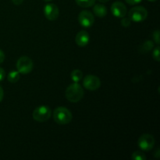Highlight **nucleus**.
I'll return each mask as SVG.
<instances>
[{
  "label": "nucleus",
  "mask_w": 160,
  "mask_h": 160,
  "mask_svg": "<svg viewBox=\"0 0 160 160\" xmlns=\"http://www.w3.org/2000/svg\"><path fill=\"white\" fill-rule=\"evenodd\" d=\"M84 95V89L78 83H73L66 89V98L70 102H78L82 99Z\"/></svg>",
  "instance_id": "obj_1"
},
{
  "label": "nucleus",
  "mask_w": 160,
  "mask_h": 160,
  "mask_svg": "<svg viewBox=\"0 0 160 160\" xmlns=\"http://www.w3.org/2000/svg\"><path fill=\"white\" fill-rule=\"evenodd\" d=\"M72 119L73 115L71 112L66 107H57L53 112V120L57 124H68L71 122Z\"/></svg>",
  "instance_id": "obj_2"
},
{
  "label": "nucleus",
  "mask_w": 160,
  "mask_h": 160,
  "mask_svg": "<svg viewBox=\"0 0 160 160\" xmlns=\"http://www.w3.org/2000/svg\"><path fill=\"white\" fill-rule=\"evenodd\" d=\"M128 17L131 21H134L135 23H140V22L146 20V18L148 17V11L143 6H134L129 10Z\"/></svg>",
  "instance_id": "obj_3"
},
{
  "label": "nucleus",
  "mask_w": 160,
  "mask_h": 160,
  "mask_svg": "<svg viewBox=\"0 0 160 160\" xmlns=\"http://www.w3.org/2000/svg\"><path fill=\"white\" fill-rule=\"evenodd\" d=\"M52 116V110L48 106H40L36 108L32 114L33 119L38 123H44L49 120Z\"/></svg>",
  "instance_id": "obj_4"
},
{
  "label": "nucleus",
  "mask_w": 160,
  "mask_h": 160,
  "mask_svg": "<svg viewBox=\"0 0 160 160\" xmlns=\"http://www.w3.org/2000/svg\"><path fill=\"white\" fill-rule=\"evenodd\" d=\"M34 67V62L31 58L28 56H21L17 62V71L22 74H28Z\"/></svg>",
  "instance_id": "obj_5"
},
{
  "label": "nucleus",
  "mask_w": 160,
  "mask_h": 160,
  "mask_svg": "<svg viewBox=\"0 0 160 160\" xmlns=\"http://www.w3.org/2000/svg\"><path fill=\"white\" fill-rule=\"evenodd\" d=\"M155 142L156 140L152 134H144L138 138V145L139 148L143 151H150L154 147Z\"/></svg>",
  "instance_id": "obj_6"
},
{
  "label": "nucleus",
  "mask_w": 160,
  "mask_h": 160,
  "mask_svg": "<svg viewBox=\"0 0 160 160\" xmlns=\"http://www.w3.org/2000/svg\"><path fill=\"white\" fill-rule=\"evenodd\" d=\"M83 86L87 90L96 91L101 86V81L98 77L95 75H87L83 80Z\"/></svg>",
  "instance_id": "obj_7"
},
{
  "label": "nucleus",
  "mask_w": 160,
  "mask_h": 160,
  "mask_svg": "<svg viewBox=\"0 0 160 160\" xmlns=\"http://www.w3.org/2000/svg\"><path fill=\"white\" fill-rule=\"evenodd\" d=\"M78 22L83 28H88L94 24L95 17L90 11L83 10L78 15Z\"/></svg>",
  "instance_id": "obj_8"
},
{
  "label": "nucleus",
  "mask_w": 160,
  "mask_h": 160,
  "mask_svg": "<svg viewBox=\"0 0 160 160\" xmlns=\"http://www.w3.org/2000/svg\"><path fill=\"white\" fill-rule=\"evenodd\" d=\"M44 14L47 20H51V21L56 20L59 17V8L53 3H48L44 7Z\"/></svg>",
  "instance_id": "obj_9"
},
{
  "label": "nucleus",
  "mask_w": 160,
  "mask_h": 160,
  "mask_svg": "<svg viewBox=\"0 0 160 160\" xmlns=\"http://www.w3.org/2000/svg\"><path fill=\"white\" fill-rule=\"evenodd\" d=\"M111 12L114 17L117 18H122L125 17L128 12L126 6L121 2H115L111 6Z\"/></svg>",
  "instance_id": "obj_10"
},
{
  "label": "nucleus",
  "mask_w": 160,
  "mask_h": 160,
  "mask_svg": "<svg viewBox=\"0 0 160 160\" xmlns=\"http://www.w3.org/2000/svg\"><path fill=\"white\" fill-rule=\"evenodd\" d=\"M76 44L80 47H85L90 42V36L86 31H81L77 34L75 38Z\"/></svg>",
  "instance_id": "obj_11"
},
{
  "label": "nucleus",
  "mask_w": 160,
  "mask_h": 160,
  "mask_svg": "<svg viewBox=\"0 0 160 160\" xmlns=\"http://www.w3.org/2000/svg\"><path fill=\"white\" fill-rule=\"evenodd\" d=\"M93 12L96 17L103 18L107 15V9L102 4H96L93 7Z\"/></svg>",
  "instance_id": "obj_12"
},
{
  "label": "nucleus",
  "mask_w": 160,
  "mask_h": 160,
  "mask_svg": "<svg viewBox=\"0 0 160 160\" xmlns=\"http://www.w3.org/2000/svg\"><path fill=\"white\" fill-rule=\"evenodd\" d=\"M71 80L74 83H78L83 78V73L80 70H74L71 72L70 74Z\"/></svg>",
  "instance_id": "obj_13"
},
{
  "label": "nucleus",
  "mask_w": 160,
  "mask_h": 160,
  "mask_svg": "<svg viewBox=\"0 0 160 160\" xmlns=\"http://www.w3.org/2000/svg\"><path fill=\"white\" fill-rule=\"evenodd\" d=\"M20 73H19L18 71L12 70V71L9 72V74H8V77H7V79L9 82L14 84V83H17V81L20 80Z\"/></svg>",
  "instance_id": "obj_14"
},
{
  "label": "nucleus",
  "mask_w": 160,
  "mask_h": 160,
  "mask_svg": "<svg viewBox=\"0 0 160 160\" xmlns=\"http://www.w3.org/2000/svg\"><path fill=\"white\" fill-rule=\"evenodd\" d=\"M152 48H154V42L150 40L145 41L141 46V52L142 53H145L152 49Z\"/></svg>",
  "instance_id": "obj_15"
},
{
  "label": "nucleus",
  "mask_w": 160,
  "mask_h": 160,
  "mask_svg": "<svg viewBox=\"0 0 160 160\" xmlns=\"http://www.w3.org/2000/svg\"><path fill=\"white\" fill-rule=\"evenodd\" d=\"M77 4L82 8H88L94 6L95 0H75Z\"/></svg>",
  "instance_id": "obj_16"
},
{
  "label": "nucleus",
  "mask_w": 160,
  "mask_h": 160,
  "mask_svg": "<svg viewBox=\"0 0 160 160\" xmlns=\"http://www.w3.org/2000/svg\"><path fill=\"white\" fill-rule=\"evenodd\" d=\"M133 160H146V156L142 152L136 151L133 152L132 156H131Z\"/></svg>",
  "instance_id": "obj_17"
},
{
  "label": "nucleus",
  "mask_w": 160,
  "mask_h": 160,
  "mask_svg": "<svg viewBox=\"0 0 160 160\" xmlns=\"http://www.w3.org/2000/svg\"><path fill=\"white\" fill-rule=\"evenodd\" d=\"M152 57L153 59H154L156 61H157V62H159L160 61V52H159V45H157V46L154 48V50H153Z\"/></svg>",
  "instance_id": "obj_18"
},
{
  "label": "nucleus",
  "mask_w": 160,
  "mask_h": 160,
  "mask_svg": "<svg viewBox=\"0 0 160 160\" xmlns=\"http://www.w3.org/2000/svg\"><path fill=\"white\" fill-rule=\"evenodd\" d=\"M131 20H130L129 17H122L121 25L124 28H128L129 26H131Z\"/></svg>",
  "instance_id": "obj_19"
},
{
  "label": "nucleus",
  "mask_w": 160,
  "mask_h": 160,
  "mask_svg": "<svg viewBox=\"0 0 160 160\" xmlns=\"http://www.w3.org/2000/svg\"><path fill=\"white\" fill-rule=\"evenodd\" d=\"M153 39H154V42L157 44L158 45H159L160 43V33L159 30H156L153 32Z\"/></svg>",
  "instance_id": "obj_20"
},
{
  "label": "nucleus",
  "mask_w": 160,
  "mask_h": 160,
  "mask_svg": "<svg viewBox=\"0 0 160 160\" xmlns=\"http://www.w3.org/2000/svg\"><path fill=\"white\" fill-rule=\"evenodd\" d=\"M125 1H126V2L128 3V4L131 5V6H134V5L140 3L142 0H125Z\"/></svg>",
  "instance_id": "obj_21"
},
{
  "label": "nucleus",
  "mask_w": 160,
  "mask_h": 160,
  "mask_svg": "<svg viewBox=\"0 0 160 160\" xmlns=\"http://www.w3.org/2000/svg\"><path fill=\"white\" fill-rule=\"evenodd\" d=\"M5 76H6V72H5L4 69L0 67V81H2L4 80Z\"/></svg>",
  "instance_id": "obj_22"
},
{
  "label": "nucleus",
  "mask_w": 160,
  "mask_h": 160,
  "mask_svg": "<svg viewBox=\"0 0 160 160\" xmlns=\"http://www.w3.org/2000/svg\"><path fill=\"white\" fill-rule=\"evenodd\" d=\"M5 58H6V56H5L4 52H3L2 50L0 49V64L2 63V62H4Z\"/></svg>",
  "instance_id": "obj_23"
},
{
  "label": "nucleus",
  "mask_w": 160,
  "mask_h": 160,
  "mask_svg": "<svg viewBox=\"0 0 160 160\" xmlns=\"http://www.w3.org/2000/svg\"><path fill=\"white\" fill-rule=\"evenodd\" d=\"M12 2L16 6H20V5H21L23 3V0H12Z\"/></svg>",
  "instance_id": "obj_24"
},
{
  "label": "nucleus",
  "mask_w": 160,
  "mask_h": 160,
  "mask_svg": "<svg viewBox=\"0 0 160 160\" xmlns=\"http://www.w3.org/2000/svg\"><path fill=\"white\" fill-rule=\"evenodd\" d=\"M154 157H156V159H159V157H160V150H159V148H156V152H155Z\"/></svg>",
  "instance_id": "obj_25"
},
{
  "label": "nucleus",
  "mask_w": 160,
  "mask_h": 160,
  "mask_svg": "<svg viewBox=\"0 0 160 160\" xmlns=\"http://www.w3.org/2000/svg\"><path fill=\"white\" fill-rule=\"evenodd\" d=\"M3 97H4V92H3V89L0 86V102L2 101L3 99Z\"/></svg>",
  "instance_id": "obj_26"
},
{
  "label": "nucleus",
  "mask_w": 160,
  "mask_h": 160,
  "mask_svg": "<svg viewBox=\"0 0 160 160\" xmlns=\"http://www.w3.org/2000/svg\"><path fill=\"white\" fill-rule=\"evenodd\" d=\"M98 1L100 2L105 3V2H109V0H98Z\"/></svg>",
  "instance_id": "obj_27"
},
{
  "label": "nucleus",
  "mask_w": 160,
  "mask_h": 160,
  "mask_svg": "<svg viewBox=\"0 0 160 160\" xmlns=\"http://www.w3.org/2000/svg\"><path fill=\"white\" fill-rule=\"evenodd\" d=\"M148 1H149V2H156V1H157V0H148Z\"/></svg>",
  "instance_id": "obj_28"
},
{
  "label": "nucleus",
  "mask_w": 160,
  "mask_h": 160,
  "mask_svg": "<svg viewBox=\"0 0 160 160\" xmlns=\"http://www.w3.org/2000/svg\"><path fill=\"white\" fill-rule=\"evenodd\" d=\"M44 1H45V2H50V1H52V0H44Z\"/></svg>",
  "instance_id": "obj_29"
}]
</instances>
